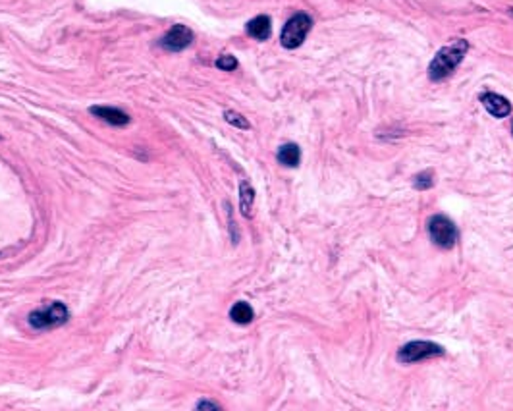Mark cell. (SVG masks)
I'll return each mask as SVG.
<instances>
[{"label":"cell","mask_w":513,"mask_h":411,"mask_svg":"<svg viewBox=\"0 0 513 411\" xmlns=\"http://www.w3.org/2000/svg\"><path fill=\"white\" fill-rule=\"evenodd\" d=\"M197 410H220V403H216V401H209V400H201L197 401V405H195Z\"/></svg>","instance_id":"2e32d148"},{"label":"cell","mask_w":513,"mask_h":411,"mask_svg":"<svg viewBox=\"0 0 513 411\" xmlns=\"http://www.w3.org/2000/svg\"><path fill=\"white\" fill-rule=\"evenodd\" d=\"M276 157H278V162L284 165V167L295 168L300 167L301 151L295 143H286V145H282V147L278 149V155H276Z\"/></svg>","instance_id":"30bf717a"},{"label":"cell","mask_w":513,"mask_h":411,"mask_svg":"<svg viewBox=\"0 0 513 411\" xmlns=\"http://www.w3.org/2000/svg\"><path fill=\"white\" fill-rule=\"evenodd\" d=\"M512 134H513V124H512Z\"/></svg>","instance_id":"ac0fdd59"},{"label":"cell","mask_w":513,"mask_h":411,"mask_svg":"<svg viewBox=\"0 0 513 411\" xmlns=\"http://www.w3.org/2000/svg\"><path fill=\"white\" fill-rule=\"evenodd\" d=\"M510 16H513V8H512V10H510Z\"/></svg>","instance_id":"e0dca14e"},{"label":"cell","mask_w":513,"mask_h":411,"mask_svg":"<svg viewBox=\"0 0 513 411\" xmlns=\"http://www.w3.org/2000/svg\"><path fill=\"white\" fill-rule=\"evenodd\" d=\"M68 319L70 311L66 304H62V302H49V304L43 305L39 309L31 311L30 317H28V323L35 330H50V328H56V326L66 324Z\"/></svg>","instance_id":"7a4b0ae2"},{"label":"cell","mask_w":513,"mask_h":411,"mask_svg":"<svg viewBox=\"0 0 513 411\" xmlns=\"http://www.w3.org/2000/svg\"><path fill=\"white\" fill-rule=\"evenodd\" d=\"M426 228H428L430 240H432L438 247H442V249H452L455 245V242H457V230H455V224L448 218V216H430L428 222H426Z\"/></svg>","instance_id":"277c9868"},{"label":"cell","mask_w":513,"mask_h":411,"mask_svg":"<svg viewBox=\"0 0 513 411\" xmlns=\"http://www.w3.org/2000/svg\"><path fill=\"white\" fill-rule=\"evenodd\" d=\"M89 112H91L95 118H98V120H103V122H107V124H110V126H114V127L127 126V124L132 122L129 114L124 112V110H120V108H116V107L97 105V107L89 108Z\"/></svg>","instance_id":"52a82bcc"},{"label":"cell","mask_w":513,"mask_h":411,"mask_svg":"<svg viewBox=\"0 0 513 411\" xmlns=\"http://www.w3.org/2000/svg\"><path fill=\"white\" fill-rule=\"evenodd\" d=\"M311 28H313V18L305 12H300L295 16H291L290 20L286 21L284 30L280 35V45L284 49H297L303 45L305 37L309 35Z\"/></svg>","instance_id":"3957f363"},{"label":"cell","mask_w":513,"mask_h":411,"mask_svg":"<svg viewBox=\"0 0 513 411\" xmlns=\"http://www.w3.org/2000/svg\"><path fill=\"white\" fill-rule=\"evenodd\" d=\"M481 103L486 108L488 114H492L494 118H505L512 114V105L510 101L498 93H483L481 95Z\"/></svg>","instance_id":"ba28073f"},{"label":"cell","mask_w":513,"mask_h":411,"mask_svg":"<svg viewBox=\"0 0 513 411\" xmlns=\"http://www.w3.org/2000/svg\"><path fill=\"white\" fill-rule=\"evenodd\" d=\"M230 319L238 324H249L255 319V311L251 309V305L245 302H238L230 309Z\"/></svg>","instance_id":"7c38bea8"},{"label":"cell","mask_w":513,"mask_h":411,"mask_svg":"<svg viewBox=\"0 0 513 411\" xmlns=\"http://www.w3.org/2000/svg\"><path fill=\"white\" fill-rule=\"evenodd\" d=\"M253 203H255V189L247 182L240 184V211L243 216L251 218Z\"/></svg>","instance_id":"8fae6325"},{"label":"cell","mask_w":513,"mask_h":411,"mask_svg":"<svg viewBox=\"0 0 513 411\" xmlns=\"http://www.w3.org/2000/svg\"><path fill=\"white\" fill-rule=\"evenodd\" d=\"M216 68L224 70V72H232L238 68V60L232 54H222L220 59L216 60Z\"/></svg>","instance_id":"5bb4252c"},{"label":"cell","mask_w":513,"mask_h":411,"mask_svg":"<svg viewBox=\"0 0 513 411\" xmlns=\"http://www.w3.org/2000/svg\"><path fill=\"white\" fill-rule=\"evenodd\" d=\"M432 186V180H430V172H425L421 176L415 178V187L417 189H426V187Z\"/></svg>","instance_id":"9a60e30c"},{"label":"cell","mask_w":513,"mask_h":411,"mask_svg":"<svg viewBox=\"0 0 513 411\" xmlns=\"http://www.w3.org/2000/svg\"><path fill=\"white\" fill-rule=\"evenodd\" d=\"M224 120L230 124V126L240 127V129H249L251 124H249V120L240 114V112H235V110H224Z\"/></svg>","instance_id":"4fadbf2b"},{"label":"cell","mask_w":513,"mask_h":411,"mask_svg":"<svg viewBox=\"0 0 513 411\" xmlns=\"http://www.w3.org/2000/svg\"><path fill=\"white\" fill-rule=\"evenodd\" d=\"M245 30H247V33L251 35L253 39L266 41L272 33V21L269 16H257V18H253V20L245 25Z\"/></svg>","instance_id":"9c48e42d"},{"label":"cell","mask_w":513,"mask_h":411,"mask_svg":"<svg viewBox=\"0 0 513 411\" xmlns=\"http://www.w3.org/2000/svg\"><path fill=\"white\" fill-rule=\"evenodd\" d=\"M444 348L435 342H426V340H417V342L406 344L399 352H397V361L399 363H417L423 359H430L436 355H442Z\"/></svg>","instance_id":"5b68a950"},{"label":"cell","mask_w":513,"mask_h":411,"mask_svg":"<svg viewBox=\"0 0 513 411\" xmlns=\"http://www.w3.org/2000/svg\"><path fill=\"white\" fill-rule=\"evenodd\" d=\"M193 31L189 30L187 25L176 23L172 30H168L163 35V39L158 41V45L165 50H168V52H182V50L187 49L193 43Z\"/></svg>","instance_id":"8992f818"},{"label":"cell","mask_w":513,"mask_h":411,"mask_svg":"<svg viewBox=\"0 0 513 411\" xmlns=\"http://www.w3.org/2000/svg\"><path fill=\"white\" fill-rule=\"evenodd\" d=\"M469 50V43L465 39H455L436 52V56L428 66V78L432 81H442L454 74V70L461 64Z\"/></svg>","instance_id":"6da1fadb"}]
</instances>
